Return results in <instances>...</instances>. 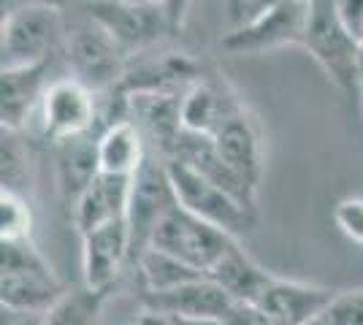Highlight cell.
<instances>
[{
    "label": "cell",
    "instance_id": "1",
    "mask_svg": "<svg viewBox=\"0 0 363 325\" xmlns=\"http://www.w3.org/2000/svg\"><path fill=\"white\" fill-rule=\"evenodd\" d=\"M68 287L30 239L0 241V304L3 309L44 314Z\"/></svg>",
    "mask_w": 363,
    "mask_h": 325
},
{
    "label": "cell",
    "instance_id": "2",
    "mask_svg": "<svg viewBox=\"0 0 363 325\" xmlns=\"http://www.w3.org/2000/svg\"><path fill=\"white\" fill-rule=\"evenodd\" d=\"M65 22L60 8L52 6H19L3 16L0 35V57L3 71L28 68L55 57L65 47Z\"/></svg>",
    "mask_w": 363,
    "mask_h": 325
},
{
    "label": "cell",
    "instance_id": "3",
    "mask_svg": "<svg viewBox=\"0 0 363 325\" xmlns=\"http://www.w3.org/2000/svg\"><path fill=\"white\" fill-rule=\"evenodd\" d=\"M303 49L315 57V62L336 87H342L345 93L361 87V68H358L361 38H355L342 22L333 0H312Z\"/></svg>",
    "mask_w": 363,
    "mask_h": 325
},
{
    "label": "cell",
    "instance_id": "4",
    "mask_svg": "<svg viewBox=\"0 0 363 325\" xmlns=\"http://www.w3.org/2000/svg\"><path fill=\"white\" fill-rule=\"evenodd\" d=\"M166 163L171 185H174V193H177V201H179L182 209H187L190 215L217 225L220 231L230 233L233 239L252 233L257 222L255 209L244 206L233 195H228L225 190L212 185L209 179H203L187 163H182V160H166Z\"/></svg>",
    "mask_w": 363,
    "mask_h": 325
},
{
    "label": "cell",
    "instance_id": "5",
    "mask_svg": "<svg viewBox=\"0 0 363 325\" xmlns=\"http://www.w3.org/2000/svg\"><path fill=\"white\" fill-rule=\"evenodd\" d=\"M174 206H179V201H177V193L168 176V163L160 155L147 152L141 169L133 173L130 203H128V231H130V261L133 263L152 244L157 225Z\"/></svg>",
    "mask_w": 363,
    "mask_h": 325
},
{
    "label": "cell",
    "instance_id": "6",
    "mask_svg": "<svg viewBox=\"0 0 363 325\" xmlns=\"http://www.w3.org/2000/svg\"><path fill=\"white\" fill-rule=\"evenodd\" d=\"M233 244H239V239H233L230 233L220 231L217 225L201 219V217L190 215L187 209L174 206L163 217V222L157 225L150 247L163 249L168 255L184 261L187 266H193L198 271L209 274L214 266H217V261Z\"/></svg>",
    "mask_w": 363,
    "mask_h": 325
},
{
    "label": "cell",
    "instance_id": "7",
    "mask_svg": "<svg viewBox=\"0 0 363 325\" xmlns=\"http://www.w3.org/2000/svg\"><path fill=\"white\" fill-rule=\"evenodd\" d=\"M312 0H282L220 38L230 55H263L282 47H303Z\"/></svg>",
    "mask_w": 363,
    "mask_h": 325
},
{
    "label": "cell",
    "instance_id": "8",
    "mask_svg": "<svg viewBox=\"0 0 363 325\" xmlns=\"http://www.w3.org/2000/svg\"><path fill=\"white\" fill-rule=\"evenodd\" d=\"M62 49H65L71 76L87 84L92 93L117 90L128 74V55L92 19L87 25H79L76 30L68 33Z\"/></svg>",
    "mask_w": 363,
    "mask_h": 325
},
{
    "label": "cell",
    "instance_id": "9",
    "mask_svg": "<svg viewBox=\"0 0 363 325\" xmlns=\"http://www.w3.org/2000/svg\"><path fill=\"white\" fill-rule=\"evenodd\" d=\"M87 11L95 25L114 38V44L125 52H144L160 44L166 35H174L166 8L160 3L152 6H128V3H108V0H90Z\"/></svg>",
    "mask_w": 363,
    "mask_h": 325
},
{
    "label": "cell",
    "instance_id": "10",
    "mask_svg": "<svg viewBox=\"0 0 363 325\" xmlns=\"http://www.w3.org/2000/svg\"><path fill=\"white\" fill-rule=\"evenodd\" d=\"M182 95L174 90H155V93H130L125 98V120L138 127L147 141V149L171 160L184 133L182 127Z\"/></svg>",
    "mask_w": 363,
    "mask_h": 325
},
{
    "label": "cell",
    "instance_id": "11",
    "mask_svg": "<svg viewBox=\"0 0 363 325\" xmlns=\"http://www.w3.org/2000/svg\"><path fill=\"white\" fill-rule=\"evenodd\" d=\"M98 122V98L87 84L79 79L65 76L49 84L41 103V133L49 141L76 139L92 133V125Z\"/></svg>",
    "mask_w": 363,
    "mask_h": 325
},
{
    "label": "cell",
    "instance_id": "12",
    "mask_svg": "<svg viewBox=\"0 0 363 325\" xmlns=\"http://www.w3.org/2000/svg\"><path fill=\"white\" fill-rule=\"evenodd\" d=\"M244 108L247 106L223 76H198L182 95V127L201 136H214Z\"/></svg>",
    "mask_w": 363,
    "mask_h": 325
},
{
    "label": "cell",
    "instance_id": "13",
    "mask_svg": "<svg viewBox=\"0 0 363 325\" xmlns=\"http://www.w3.org/2000/svg\"><path fill=\"white\" fill-rule=\"evenodd\" d=\"M130 261V231L128 219L108 222L98 231L82 236V274L84 287L111 293L122 266Z\"/></svg>",
    "mask_w": 363,
    "mask_h": 325
},
{
    "label": "cell",
    "instance_id": "14",
    "mask_svg": "<svg viewBox=\"0 0 363 325\" xmlns=\"http://www.w3.org/2000/svg\"><path fill=\"white\" fill-rule=\"evenodd\" d=\"M336 293L339 290L312 285V282L274 277L255 307L279 325H312Z\"/></svg>",
    "mask_w": 363,
    "mask_h": 325
},
{
    "label": "cell",
    "instance_id": "15",
    "mask_svg": "<svg viewBox=\"0 0 363 325\" xmlns=\"http://www.w3.org/2000/svg\"><path fill=\"white\" fill-rule=\"evenodd\" d=\"M49 68L52 60L28 65V68H11L0 71V122L3 130L22 133L30 122L35 106L44 103L49 90Z\"/></svg>",
    "mask_w": 363,
    "mask_h": 325
},
{
    "label": "cell",
    "instance_id": "16",
    "mask_svg": "<svg viewBox=\"0 0 363 325\" xmlns=\"http://www.w3.org/2000/svg\"><path fill=\"white\" fill-rule=\"evenodd\" d=\"M130 185L133 176H111L101 173L79 198L74 201V228L79 236L104 228L108 222L128 219V203H130Z\"/></svg>",
    "mask_w": 363,
    "mask_h": 325
},
{
    "label": "cell",
    "instance_id": "17",
    "mask_svg": "<svg viewBox=\"0 0 363 325\" xmlns=\"http://www.w3.org/2000/svg\"><path fill=\"white\" fill-rule=\"evenodd\" d=\"M171 160H182L190 169H196L203 179H209L212 185L220 190H225L228 195H233L236 201H242L244 206L257 212V190L244 182L236 171L225 163V157L217 152L212 136H201V133H190L184 130L177 147V155Z\"/></svg>",
    "mask_w": 363,
    "mask_h": 325
},
{
    "label": "cell",
    "instance_id": "18",
    "mask_svg": "<svg viewBox=\"0 0 363 325\" xmlns=\"http://www.w3.org/2000/svg\"><path fill=\"white\" fill-rule=\"evenodd\" d=\"M141 307L166 317H225L233 309V298L209 277H203L168 293H144Z\"/></svg>",
    "mask_w": 363,
    "mask_h": 325
},
{
    "label": "cell",
    "instance_id": "19",
    "mask_svg": "<svg viewBox=\"0 0 363 325\" xmlns=\"http://www.w3.org/2000/svg\"><path fill=\"white\" fill-rule=\"evenodd\" d=\"M212 139L228 166L236 171L247 185L257 190L260 176H263V141H260V127L252 120V114L244 108L242 114L228 120Z\"/></svg>",
    "mask_w": 363,
    "mask_h": 325
},
{
    "label": "cell",
    "instance_id": "20",
    "mask_svg": "<svg viewBox=\"0 0 363 325\" xmlns=\"http://www.w3.org/2000/svg\"><path fill=\"white\" fill-rule=\"evenodd\" d=\"M206 277L214 285H220L233 298V304H257L266 287L272 285L274 274L257 266L242 249V244H233Z\"/></svg>",
    "mask_w": 363,
    "mask_h": 325
},
{
    "label": "cell",
    "instance_id": "21",
    "mask_svg": "<svg viewBox=\"0 0 363 325\" xmlns=\"http://www.w3.org/2000/svg\"><path fill=\"white\" fill-rule=\"evenodd\" d=\"M98 139L101 133L95 139L92 133H84L57 144V182H60V193L65 195V201H71V206L101 176Z\"/></svg>",
    "mask_w": 363,
    "mask_h": 325
},
{
    "label": "cell",
    "instance_id": "22",
    "mask_svg": "<svg viewBox=\"0 0 363 325\" xmlns=\"http://www.w3.org/2000/svg\"><path fill=\"white\" fill-rule=\"evenodd\" d=\"M147 141L138 133V127L130 120L111 122L101 130L98 139V160H101V173L111 176H133L144 157H147Z\"/></svg>",
    "mask_w": 363,
    "mask_h": 325
},
{
    "label": "cell",
    "instance_id": "23",
    "mask_svg": "<svg viewBox=\"0 0 363 325\" xmlns=\"http://www.w3.org/2000/svg\"><path fill=\"white\" fill-rule=\"evenodd\" d=\"M136 268L141 285H144V293H168V290H177L182 285H187V282L206 277L203 271H198V268L187 266L184 261L157 247L144 249L138 255Z\"/></svg>",
    "mask_w": 363,
    "mask_h": 325
},
{
    "label": "cell",
    "instance_id": "24",
    "mask_svg": "<svg viewBox=\"0 0 363 325\" xmlns=\"http://www.w3.org/2000/svg\"><path fill=\"white\" fill-rule=\"evenodd\" d=\"M108 293L90 287H71L41 314V325H98Z\"/></svg>",
    "mask_w": 363,
    "mask_h": 325
},
{
    "label": "cell",
    "instance_id": "25",
    "mask_svg": "<svg viewBox=\"0 0 363 325\" xmlns=\"http://www.w3.org/2000/svg\"><path fill=\"white\" fill-rule=\"evenodd\" d=\"M0 176H3V190L16 193V195L30 201L33 182H35V166H33L28 141L22 139V133H16V130H3V166H0Z\"/></svg>",
    "mask_w": 363,
    "mask_h": 325
},
{
    "label": "cell",
    "instance_id": "26",
    "mask_svg": "<svg viewBox=\"0 0 363 325\" xmlns=\"http://www.w3.org/2000/svg\"><path fill=\"white\" fill-rule=\"evenodd\" d=\"M33 231L30 201L0 190V241H25Z\"/></svg>",
    "mask_w": 363,
    "mask_h": 325
},
{
    "label": "cell",
    "instance_id": "27",
    "mask_svg": "<svg viewBox=\"0 0 363 325\" xmlns=\"http://www.w3.org/2000/svg\"><path fill=\"white\" fill-rule=\"evenodd\" d=\"M312 325H363V287L339 290Z\"/></svg>",
    "mask_w": 363,
    "mask_h": 325
},
{
    "label": "cell",
    "instance_id": "28",
    "mask_svg": "<svg viewBox=\"0 0 363 325\" xmlns=\"http://www.w3.org/2000/svg\"><path fill=\"white\" fill-rule=\"evenodd\" d=\"M333 222L350 241L363 247V195H350L333 206Z\"/></svg>",
    "mask_w": 363,
    "mask_h": 325
},
{
    "label": "cell",
    "instance_id": "29",
    "mask_svg": "<svg viewBox=\"0 0 363 325\" xmlns=\"http://www.w3.org/2000/svg\"><path fill=\"white\" fill-rule=\"evenodd\" d=\"M223 323L225 325H279V323H274L269 314H263V312L257 309L255 304H233V309L223 317Z\"/></svg>",
    "mask_w": 363,
    "mask_h": 325
},
{
    "label": "cell",
    "instance_id": "30",
    "mask_svg": "<svg viewBox=\"0 0 363 325\" xmlns=\"http://www.w3.org/2000/svg\"><path fill=\"white\" fill-rule=\"evenodd\" d=\"M342 22L355 38H363V0H333Z\"/></svg>",
    "mask_w": 363,
    "mask_h": 325
},
{
    "label": "cell",
    "instance_id": "31",
    "mask_svg": "<svg viewBox=\"0 0 363 325\" xmlns=\"http://www.w3.org/2000/svg\"><path fill=\"white\" fill-rule=\"evenodd\" d=\"M190 3H193V0H163V3H160V6L166 8V16H168V22H171V30L174 33L182 30V25H184V19H187Z\"/></svg>",
    "mask_w": 363,
    "mask_h": 325
},
{
    "label": "cell",
    "instance_id": "32",
    "mask_svg": "<svg viewBox=\"0 0 363 325\" xmlns=\"http://www.w3.org/2000/svg\"><path fill=\"white\" fill-rule=\"evenodd\" d=\"M3 325H41V314L3 309Z\"/></svg>",
    "mask_w": 363,
    "mask_h": 325
},
{
    "label": "cell",
    "instance_id": "33",
    "mask_svg": "<svg viewBox=\"0 0 363 325\" xmlns=\"http://www.w3.org/2000/svg\"><path fill=\"white\" fill-rule=\"evenodd\" d=\"M247 3L250 0H225V11H228V22L233 28H239L247 16Z\"/></svg>",
    "mask_w": 363,
    "mask_h": 325
},
{
    "label": "cell",
    "instance_id": "34",
    "mask_svg": "<svg viewBox=\"0 0 363 325\" xmlns=\"http://www.w3.org/2000/svg\"><path fill=\"white\" fill-rule=\"evenodd\" d=\"M277 3H282V0H250V3H247V16H244V22H247V19H252V16H257V14H263V11H269V8L277 6Z\"/></svg>",
    "mask_w": 363,
    "mask_h": 325
},
{
    "label": "cell",
    "instance_id": "35",
    "mask_svg": "<svg viewBox=\"0 0 363 325\" xmlns=\"http://www.w3.org/2000/svg\"><path fill=\"white\" fill-rule=\"evenodd\" d=\"M171 325H225L223 317H171Z\"/></svg>",
    "mask_w": 363,
    "mask_h": 325
},
{
    "label": "cell",
    "instance_id": "36",
    "mask_svg": "<svg viewBox=\"0 0 363 325\" xmlns=\"http://www.w3.org/2000/svg\"><path fill=\"white\" fill-rule=\"evenodd\" d=\"M141 325H171V317H166V314H157V312H141L136 317Z\"/></svg>",
    "mask_w": 363,
    "mask_h": 325
},
{
    "label": "cell",
    "instance_id": "37",
    "mask_svg": "<svg viewBox=\"0 0 363 325\" xmlns=\"http://www.w3.org/2000/svg\"><path fill=\"white\" fill-rule=\"evenodd\" d=\"M68 3H76V0H22L19 6H52V8L62 11V6H68ZM19 6H14V8H19Z\"/></svg>",
    "mask_w": 363,
    "mask_h": 325
},
{
    "label": "cell",
    "instance_id": "38",
    "mask_svg": "<svg viewBox=\"0 0 363 325\" xmlns=\"http://www.w3.org/2000/svg\"><path fill=\"white\" fill-rule=\"evenodd\" d=\"M108 3H128V6H152V3H163V0H108Z\"/></svg>",
    "mask_w": 363,
    "mask_h": 325
},
{
    "label": "cell",
    "instance_id": "39",
    "mask_svg": "<svg viewBox=\"0 0 363 325\" xmlns=\"http://www.w3.org/2000/svg\"><path fill=\"white\" fill-rule=\"evenodd\" d=\"M358 68H361V81H363V38H361V49H358Z\"/></svg>",
    "mask_w": 363,
    "mask_h": 325
},
{
    "label": "cell",
    "instance_id": "40",
    "mask_svg": "<svg viewBox=\"0 0 363 325\" xmlns=\"http://www.w3.org/2000/svg\"><path fill=\"white\" fill-rule=\"evenodd\" d=\"M130 325H141V323H138V320H133V323H130Z\"/></svg>",
    "mask_w": 363,
    "mask_h": 325
},
{
    "label": "cell",
    "instance_id": "41",
    "mask_svg": "<svg viewBox=\"0 0 363 325\" xmlns=\"http://www.w3.org/2000/svg\"><path fill=\"white\" fill-rule=\"evenodd\" d=\"M361 95H363V81H361Z\"/></svg>",
    "mask_w": 363,
    "mask_h": 325
}]
</instances>
